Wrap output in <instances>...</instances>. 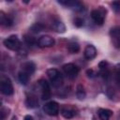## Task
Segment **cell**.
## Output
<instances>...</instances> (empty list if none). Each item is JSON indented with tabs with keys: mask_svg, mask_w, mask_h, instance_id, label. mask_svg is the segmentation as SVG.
I'll use <instances>...</instances> for the list:
<instances>
[{
	"mask_svg": "<svg viewBox=\"0 0 120 120\" xmlns=\"http://www.w3.org/2000/svg\"><path fill=\"white\" fill-rule=\"evenodd\" d=\"M25 105L28 109H35L38 106V100L37 96L35 95H29L27 96L25 99Z\"/></svg>",
	"mask_w": 120,
	"mask_h": 120,
	"instance_id": "obj_12",
	"label": "cell"
},
{
	"mask_svg": "<svg viewBox=\"0 0 120 120\" xmlns=\"http://www.w3.org/2000/svg\"><path fill=\"white\" fill-rule=\"evenodd\" d=\"M86 74L88 75V77H91V78H93V77L96 76V73H95V71L93 69H88L86 71Z\"/></svg>",
	"mask_w": 120,
	"mask_h": 120,
	"instance_id": "obj_28",
	"label": "cell"
},
{
	"mask_svg": "<svg viewBox=\"0 0 120 120\" xmlns=\"http://www.w3.org/2000/svg\"><path fill=\"white\" fill-rule=\"evenodd\" d=\"M84 57L86 60H93L96 56H97V49L94 45L92 44H89L85 47L84 49Z\"/></svg>",
	"mask_w": 120,
	"mask_h": 120,
	"instance_id": "obj_11",
	"label": "cell"
},
{
	"mask_svg": "<svg viewBox=\"0 0 120 120\" xmlns=\"http://www.w3.org/2000/svg\"><path fill=\"white\" fill-rule=\"evenodd\" d=\"M11 120H18V118H17V116H13Z\"/></svg>",
	"mask_w": 120,
	"mask_h": 120,
	"instance_id": "obj_31",
	"label": "cell"
},
{
	"mask_svg": "<svg viewBox=\"0 0 120 120\" xmlns=\"http://www.w3.org/2000/svg\"><path fill=\"white\" fill-rule=\"evenodd\" d=\"M29 76L27 73H25L24 71L21 70L19 73H18V80L19 82L22 84V85H26L28 83V81H29Z\"/></svg>",
	"mask_w": 120,
	"mask_h": 120,
	"instance_id": "obj_18",
	"label": "cell"
},
{
	"mask_svg": "<svg viewBox=\"0 0 120 120\" xmlns=\"http://www.w3.org/2000/svg\"><path fill=\"white\" fill-rule=\"evenodd\" d=\"M60 5H63V6H66V7H68V8H71L73 9H76V10H82L83 8V6L81 2L79 1H73V0H59L57 1Z\"/></svg>",
	"mask_w": 120,
	"mask_h": 120,
	"instance_id": "obj_10",
	"label": "cell"
},
{
	"mask_svg": "<svg viewBox=\"0 0 120 120\" xmlns=\"http://www.w3.org/2000/svg\"><path fill=\"white\" fill-rule=\"evenodd\" d=\"M38 85L41 89V97L42 99L47 100L51 98V88L49 83L47 82V81H45L44 79H41L38 81Z\"/></svg>",
	"mask_w": 120,
	"mask_h": 120,
	"instance_id": "obj_7",
	"label": "cell"
},
{
	"mask_svg": "<svg viewBox=\"0 0 120 120\" xmlns=\"http://www.w3.org/2000/svg\"><path fill=\"white\" fill-rule=\"evenodd\" d=\"M8 109H5V108H2V109H1V112H0V114H1V120H5L6 115L8 114V112H8Z\"/></svg>",
	"mask_w": 120,
	"mask_h": 120,
	"instance_id": "obj_27",
	"label": "cell"
},
{
	"mask_svg": "<svg viewBox=\"0 0 120 120\" xmlns=\"http://www.w3.org/2000/svg\"><path fill=\"white\" fill-rule=\"evenodd\" d=\"M98 117L100 120H109L112 114V112L109 109H102L101 108L98 110Z\"/></svg>",
	"mask_w": 120,
	"mask_h": 120,
	"instance_id": "obj_17",
	"label": "cell"
},
{
	"mask_svg": "<svg viewBox=\"0 0 120 120\" xmlns=\"http://www.w3.org/2000/svg\"><path fill=\"white\" fill-rule=\"evenodd\" d=\"M24 42H25L26 45H28V46H33V45H35L36 43L38 44V40H36L33 37L27 36V35L24 36Z\"/></svg>",
	"mask_w": 120,
	"mask_h": 120,
	"instance_id": "obj_23",
	"label": "cell"
},
{
	"mask_svg": "<svg viewBox=\"0 0 120 120\" xmlns=\"http://www.w3.org/2000/svg\"><path fill=\"white\" fill-rule=\"evenodd\" d=\"M105 13L106 11L103 10L102 8L99 9H94L91 12V18L93 19L94 22L98 25H102L104 22V19H105Z\"/></svg>",
	"mask_w": 120,
	"mask_h": 120,
	"instance_id": "obj_6",
	"label": "cell"
},
{
	"mask_svg": "<svg viewBox=\"0 0 120 120\" xmlns=\"http://www.w3.org/2000/svg\"><path fill=\"white\" fill-rule=\"evenodd\" d=\"M74 24L77 26V27H81V26H82L83 25V20L82 19V18H75V20H74Z\"/></svg>",
	"mask_w": 120,
	"mask_h": 120,
	"instance_id": "obj_25",
	"label": "cell"
},
{
	"mask_svg": "<svg viewBox=\"0 0 120 120\" xmlns=\"http://www.w3.org/2000/svg\"><path fill=\"white\" fill-rule=\"evenodd\" d=\"M52 28L53 31L57 33H65L66 32V25L60 20H54L52 22Z\"/></svg>",
	"mask_w": 120,
	"mask_h": 120,
	"instance_id": "obj_13",
	"label": "cell"
},
{
	"mask_svg": "<svg viewBox=\"0 0 120 120\" xmlns=\"http://www.w3.org/2000/svg\"><path fill=\"white\" fill-rule=\"evenodd\" d=\"M0 90L1 93L6 96H11L14 92V88L10 79L7 76H2L0 79Z\"/></svg>",
	"mask_w": 120,
	"mask_h": 120,
	"instance_id": "obj_2",
	"label": "cell"
},
{
	"mask_svg": "<svg viewBox=\"0 0 120 120\" xmlns=\"http://www.w3.org/2000/svg\"><path fill=\"white\" fill-rule=\"evenodd\" d=\"M43 29H44V25L40 22H36L30 27V31L33 33H39L43 31Z\"/></svg>",
	"mask_w": 120,
	"mask_h": 120,
	"instance_id": "obj_21",
	"label": "cell"
},
{
	"mask_svg": "<svg viewBox=\"0 0 120 120\" xmlns=\"http://www.w3.org/2000/svg\"><path fill=\"white\" fill-rule=\"evenodd\" d=\"M22 70L31 76L35 72V70H36V65L33 62H31V61L25 62V63H23L22 65Z\"/></svg>",
	"mask_w": 120,
	"mask_h": 120,
	"instance_id": "obj_14",
	"label": "cell"
},
{
	"mask_svg": "<svg viewBox=\"0 0 120 120\" xmlns=\"http://www.w3.org/2000/svg\"><path fill=\"white\" fill-rule=\"evenodd\" d=\"M23 120H34V118L31 116V115H25Z\"/></svg>",
	"mask_w": 120,
	"mask_h": 120,
	"instance_id": "obj_29",
	"label": "cell"
},
{
	"mask_svg": "<svg viewBox=\"0 0 120 120\" xmlns=\"http://www.w3.org/2000/svg\"><path fill=\"white\" fill-rule=\"evenodd\" d=\"M47 75L54 87H59L63 84V76L56 68H50L47 70Z\"/></svg>",
	"mask_w": 120,
	"mask_h": 120,
	"instance_id": "obj_1",
	"label": "cell"
},
{
	"mask_svg": "<svg viewBox=\"0 0 120 120\" xmlns=\"http://www.w3.org/2000/svg\"><path fill=\"white\" fill-rule=\"evenodd\" d=\"M110 36L112 38V45L117 48L120 49V28L119 27H113L110 30Z\"/></svg>",
	"mask_w": 120,
	"mask_h": 120,
	"instance_id": "obj_9",
	"label": "cell"
},
{
	"mask_svg": "<svg viewBox=\"0 0 120 120\" xmlns=\"http://www.w3.org/2000/svg\"><path fill=\"white\" fill-rule=\"evenodd\" d=\"M68 50L70 53H77L80 51V45L77 42H70L68 44Z\"/></svg>",
	"mask_w": 120,
	"mask_h": 120,
	"instance_id": "obj_20",
	"label": "cell"
},
{
	"mask_svg": "<svg viewBox=\"0 0 120 120\" xmlns=\"http://www.w3.org/2000/svg\"><path fill=\"white\" fill-rule=\"evenodd\" d=\"M43 111L48 115H51V116L57 115L58 112H59V104L57 102H55V101L47 102L43 106Z\"/></svg>",
	"mask_w": 120,
	"mask_h": 120,
	"instance_id": "obj_5",
	"label": "cell"
},
{
	"mask_svg": "<svg viewBox=\"0 0 120 120\" xmlns=\"http://www.w3.org/2000/svg\"><path fill=\"white\" fill-rule=\"evenodd\" d=\"M76 97H77L78 99H80V100L84 99V98L86 97L85 90H84L83 86L81 85V84H79V85L77 86V88H76Z\"/></svg>",
	"mask_w": 120,
	"mask_h": 120,
	"instance_id": "obj_19",
	"label": "cell"
},
{
	"mask_svg": "<svg viewBox=\"0 0 120 120\" xmlns=\"http://www.w3.org/2000/svg\"><path fill=\"white\" fill-rule=\"evenodd\" d=\"M0 23L5 26H11L13 23V20L9 15H7L3 11H0Z\"/></svg>",
	"mask_w": 120,
	"mask_h": 120,
	"instance_id": "obj_15",
	"label": "cell"
},
{
	"mask_svg": "<svg viewBox=\"0 0 120 120\" xmlns=\"http://www.w3.org/2000/svg\"><path fill=\"white\" fill-rule=\"evenodd\" d=\"M22 2H23V3H25V4H28L30 1H27V0H22Z\"/></svg>",
	"mask_w": 120,
	"mask_h": 120,
	"instance_id": "obj_30",
	"label": "cell"
},
{
	"mask_svg": "<svg viewBox=\"0 0 120 120\" xmlns=\"http://www.w3.org/2000/svg\"><path fill=\"white\" fill-rule=\"evenodd\" d=\"M61 114L63 117H65L66 119H70L72 117H74V115L76 114L74 109L70 108V107H68V106H65L61 109Z\"/></svg>",
	"mask_w": 120,
	"mask_h": 120,
	"instance_id": "obj_16",
	"label": "cell"
},
{
	"mask_svg": "<svg viewBox=\"0 0 120 120\" xmlns=\"http://www.w3.org/2000/svg\"><path fill=\"white\" fill-rule=\"evenodd\" d=\"M6 48L11 51H17L21 48V41L16 35H11L3 41Z\"/></svg>",
	"mask_w": 120,
	"mask_h": 120,
	"instance_id": "obj_3",
	"label": "cell"
},
{
	"mask_svg": "<svg viewBox=\"0 0 120 120\" xmlns=\"http://www.w3.org/2000/svg\"><path fill=\"white\" fill-rule=\"evenodd\" d=\"M55 43V40L53 38H52L51 36H41L38 39V45L41 48H49L53 46Z\"/></svg>",
	"mask_w": 120,
	"mask_h": 120,
	"instance_id": "obj_8",
	"label": "cell"
},
{
	"mask_svg": "<svg viewBox=\"0 0 120 120\" xmlns=\"http://www.w3.org/2000/svg\"><path fill=\"white\" fill-rule=\"evenodd\" d=\"M98 68H99V70H104V69H107L108 68V62L103 60L101 61L99 64H98Z\"/></svg>",
	"mask_w": 120,
	"mask_h": 120,
	"instance_id": "obj_24",
	"label": "cell"
},
{
	"mask_svg": "<svg viewBox=\"0 0 120 120\" xmlns=\"http://www.w3.org/2000/svg\"><path fill=\"white\" fill-rule=\"evenodd\" d=\"M113 78L115 80V82L120 84V64L115 65L114 68H113Z\"/></svg>",
	"mask_w": 120,
	"mask_h": 120,
	"instance_id": "obj_22",
	"label": "cell"
},
{
	"mask_svg": "<svg viewBox=\"0 0 120 120\" xmlns=\"http://www.w3.org/2000/svg\"><path fill=\"white\" fill-rule=\"evenodd\" d=\"M112 6L113 8V9L116 11V12H119L120 11V1H114L112 3Z\"/></svg>",
	"mask_w": 120,
	"mask_h": 120,
	"instance_id": "obj_26",
	"label": "cell"
},
{
	"mask_svg": "<svg viewBox=\"0 0 120 120\" xmlns=\"http://www.w3.org/2000/svg\"><path fill=\"white\" fill-rule=\"evenodd\" d=\"M63 70L65 72V74L69 78V79H75L78 74H79V68L74 65L73 63H68L66 65L63 66Z\"/></svg>",
	"mask_w": 120,
	"mask_h": 120,
	"instance_id": "obj_4",
	"label": "cell"
}]
</instances>
